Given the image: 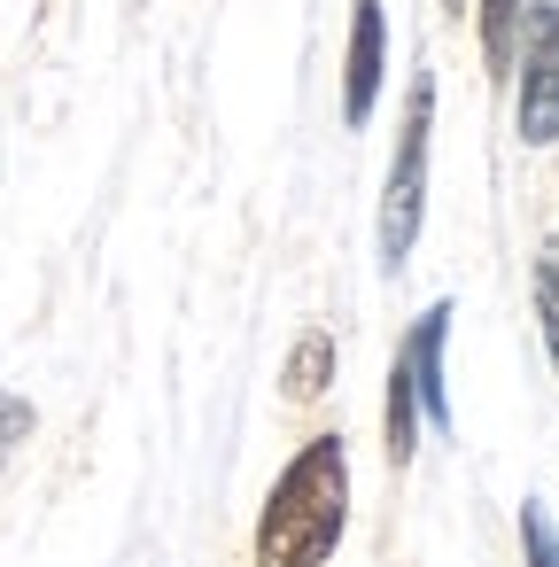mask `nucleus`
Masks as SVG:
<instances>
[{
  "mask_svg": "<svg viewBox=\"0 0 559 567\" xmlns=\"http://www.w3.org/2000/svg\"><path fill=\"white\" fill-rule=\"evenodd\" d=\"M513 71H520V102H513L520 141L528 148H559V0H536V9L520 17Z\"/></svg>",
  "mask_w": 559,
  "mask_h": 567,
  "instance_id": "7ed1b4c3",
  "label": "nucleus"
},
{
  "mask_svg": "<svg viewBox=\"0 0 559 567\" xmlns=\"http://www.w3.org/2000/svg\"><path fill=\"white\" fill-rule=\"evenodd\" d=\"M536 327H544V358L559 373V241L536 249Z\"/></svg>",
  "mask_w": 559,
  "mask_h": 567,
  "instance_id": "6e6552de",
  "label": "nucleus"
},
{
  "mask_svg": "<svg viewBox=\"0 0 559 567\" xmlns=\"http://www.w3.org/2000/svg\"><path fill=\"white\" fill-rule=\"evenodd\" d=\"M520 559H528V567H559V528H551V513H544L536 497L520 505Z\"/></svg>",
  "mask_w": 559,
  "mask_h": 567,
  "instance_id": "1a4fd4ad",
  "label": "nucleus"
},
{
  "mask_svg": "<svg viewBox=\"0 0 559 567\" xmlns=\"http://www.w3.org/2000/svg\"><path fill=\"white\" fill-rule=\"evenodd\" d=\"M443 342H451V303H427L412 319V334L396 342L404 373H412V396H420V420L443 435L451 427V381H443Z\"/></svg>",
  "mask_w": 559,
  "mask_h": 567,
  "instance_id": "39448f33",
  "label": "nucleus"
},
{
  "mask_svg": "<svg viewBox=\"0 0 559 567\" xmlns=\"http://www.w3.org/2000/svg\"><path fill=\"white\" fill-rule=\"evenodd\" d=\"M327 389H334V334H327V327H303V334L288 342V365H280V404L311 412Z\"/></svg>",
  "mask_w": 559,
  "mask_h": 567,
  "instance_id": "423d86ee",
  "label": "nucleus"
},
{
  "mask_svg": "<svg viewBox=\"0 0 559 567\" xmlns=\"http://www.w3.org/2000/svg\"><path fill=\"white\" fill-rule=\"evenodd\" d=\"M427 148H435V71H412V86H404V125H396V156H389V187H381V272H404L412 249H420Z\"/></svg>",
  "mask_w": 559,
  "mask_h": 567,
  "instance_id": "f03ea898",
  "label": "nucleus"
},
{
  "mask_svg": "<svg viewBox=\"0 0 559 567\" xmlns=\"http://www.w3.org/2000/svg\"><path fill=\"white\" fill-rule=\"evenodd\" d=\"M443 9H451V17H458V9H466V0H443Z\"/></svg>",
  "mask_w": 559,
  "mask_h": 567,
  "instance_id": "9b49d317",
  "label": "nucleus"
},
{
  "mask_svg": "<svg viewBox=\"0 0 559 567\" xmlns=\"http://www.w3.org/2000/svg\"><path fill=\"white\" fill-rule=\"evenodd\" d=\"M520 17H528V0H482V63H489V79H513Z\"/></svg>",
  "mask_w": 559,
  "mask_h": 567,
  "instance_id": "0eeeda50",
  "label": "nucleus"
},
{
  "mask_svg": "<svg viewBox=\"0 0 559 567\" xmlns=\"http://www.w3.org/2000/svg\"><path fill=\"white\" fill-rule=\"evenodd\" d=\"M350 536V443L311 435L265 489L257 513V567H327Z\"/></svg>",
  "mask_w": 559,
  "mask_h": 567,
  "instance_id": "f257e3e1",
  "label": "nucleus"
},
{
  "mask_svg": "<svg viewBox=\"0 0 559 567\" xmlns=\"http://www.w3.org/2000/svg\"><path fill=\"white\" fill-rule=\"evenodd\" d=\"M381 79H389V24H381V0H358L350 55H342V125H373Z\"/></svg>",
  "mask_w": 559,
  "mask_h": 567,
  "instance_id": "20e7f679",
  "label": "nucleus"
},
{
  "mask_svg": "<svg viewBox=\"0 0 559 567\" xmlns=\"http://www.w3.org/2000/svg\"><path fill=\"white\" fill-rule=\"evenodd\" d=\"M32 435V404L24 396H9V389H0V458H9L17 443Z\"/></svg>",
  "mask_w": 559,
  "mask_h": 567,
  "instance_id": "9d476101",
  "label": "nucleus"
}]
</instances>
